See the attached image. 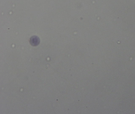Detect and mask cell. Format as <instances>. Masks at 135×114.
Instances as JSON below:
<instances>
[{"instance_id":"1","label":"cell","mask_w":135,"mask_h":114,"mask_svg":"<svg viewBox=\"0 0 135 114\" xmlns=\"http://www.w3.org/2000/svg\"><path fill=\"white\" fill-rule=\"evenodd\" d=\"M30 43L33 46H36L40 43V39L36 36H34L30 38Z\"/></svg>"}]
</instances>
